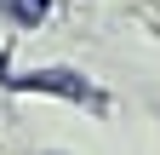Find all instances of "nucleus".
Returning a JSON list of instances; mask_svg holds the SVG:
<instances>
[{
	"label": "nucleus",
	"mask_w": 160,
	"mask_h": 155,
	"mask_svg": "<svg viewBox=\"0 0 160 155\" xmlns=\"http://www.w3.org/2000/svg\"><path fill=\"white\" fill-rule=\"evenodd\" d=\"M12 17H17V23H40V17H46V0H17Z\"/></svg>",
	"instance_id": "f257e3e1"
}]
</instances>
